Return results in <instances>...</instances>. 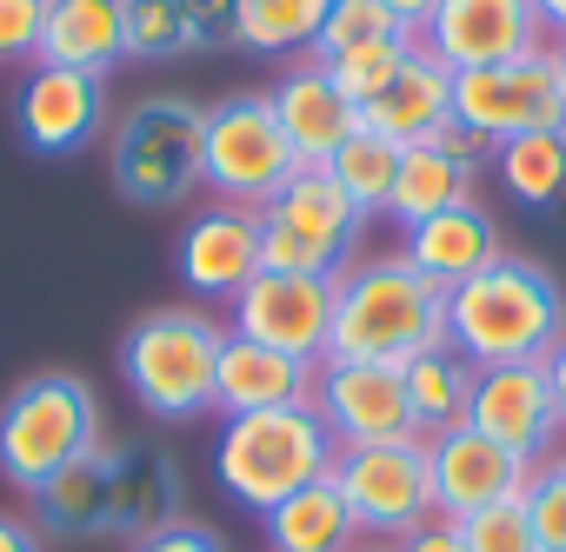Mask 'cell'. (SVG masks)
<instances>
[{"label":"cell","mask_w":566,"mask_h":552,"mask_svg":"<svg viewBox=\"0 0 566 552\" xmlns=\"http://www.w3.org/2000/svg\"><path fill=\"white\" fill-rule=\"evenodd\" d=\"M447 340V287H433L407 253L347 259L334 273V333L327 360H387L407 367L413 353Z\"/></svg>","instance_id":"6da1fadb"},{"label":"cell","mask_w":566,"mask_h":552,"mask_svg":"<svg viewBox=\"0 0 566 552\" xmlns=\"http://www.w3.org/2000/svg\"><path fill=\"white\" fill-rule=\"evenodd\" d=\"M559 340H566V294L539 259L500 253L467 287L447 294V347H460L473 367L546 360Z\"/></svg>","instance_id":"7a4b0ae2"},{"label":"cell","mask_w":566,"mask_h":552,"mask_svg":"<svg viewBox=\"0 0 566 552\" xmlns=\"http://www.w3.org/2000/svg\"><path fill=\"white\" fill-rule=\"evenodd\" d=\"M334 459H340V439L314 406L240 413V420H220V439H213V479L247 512H273L287 492L327 479Z\"/></svg>","instance_id":"3957f363"},{"label":"cell","mask_w":566,"mask_h":552,"mask_svg":"<svg viewBox=\"0 0 566 552\" xmlns=\"http://www.w3.org/2000/svg\"><path fill=\"white\" fill-rule=\"evenodd\" d=\"M101 446V400L81 373H34L0 400V479L28 499Z\"/></svg>","instance_id":"277c9868"},{"label":"cell","mask_w":566,"mask_h":552,"mask_svg":"<svg viewBox=\"0 0 566 552\" xmlns=\"http://www.w3.org/2000/svg\"><path fill=\"white\" fill-rule=\"evenodd\" d=\"M227 327H213L193 307L140 314L120 340V380L154 420H200L213 406V367H220Z\"/></svg>","instance_id":"5b68a950"},{"label":"cell","mask_w":566,"mask_h":552,"mask_svg":"<svg viewBox=\"0 0 566 552\" xmlns=\"http://www.w3.org/2000/svg\"><path fill=\"white\" fill-rule=\"evenodd\" d=\"M200 127H207V107L187 100V94H147L120 114L114 127V147H107V167H114V187L134 200V206H174L200 187Z\"/></svg>","instance_id":"8992f818"},{"label":"cell","mask_w":566,"mask_h":552,"mask_svg":"<svg viewBox=\"0 0 566 552\" xmlns=\"http://www.w3.org/2000/svg\"><path fill=\"white\" fill-rule=\"evenodd\" d=\"M294 173H301V153H294L287 134H280L266 94H227V100L207 107V127H200V180L220 200L260 213Z\"/></svg>","instance_id":"52a82bcc"},{"label":"cell","mask_w":566,"mask_h":552,"mask_svg":"<svg viewBox=\"0 0 566 552\" xmlns=\"http://www.w3.org/2000/svg\"><path fill=\"white\" fill-rule=\"evenodd\" d=\"M453 127H467L486 147L566 127V74H559L553 47H533V54L453 74Z\"/></svg>","instance_id":"ba28073f"},{"label":"cell","mask_w":566,"mask_h":552,"mask_svg":"<svg viewBox=\"0 0 566 552\" xmlns=\"http://www.w3.org/2000/svg\"><path fill=\"white\" fill-rule=\"evenodd\" d=\"M334 486L360 526V539L400 545L413 526L433 519V473H427V439H380V446H340Z\"/></svg>","instance_id":"9c48e42d"},{"label":"cell","mask_w":566,"mask_h":552,"mask_svg":"<svg viewBox=\"0 0 566 552\" xmlns=\"http://www.w3.org/2000/svg\"><path fill=\"white\" fill-rule=\"evenodd\" d=\"M240 340H260L273 353L294 360H327V333H334V273H253V280L227 300Z\"/></svg>","instance_id":"30bf717a"},{"label":"cell","mask_w":566,"mask_h":552,"mask_svg":"<svg viewBox=\"0 0 566 552\" xmlns=\"http://www.w3.org/2000/svg\"><path fill=\"white\" fill-rule=\"evenodd\" d=\"M314 413L340 446H380V439H413V406H407V373L387 360H321L314 380Z\"/></svg>","instance_id":"8fae6325"},{"label":"cell","mask_w":566,"mask_h":552,"mask_svg":"<svg viewBox=\"0 0 566 552\" xmlns=\"http://www.w3.org/2000/svg\"><path fill=\"white\" fill-rule=\"evenodd\" d=\"M539 34L546 28H539L533 0H440L433 21L420 28V47L447 74H467V67H493V61L533 54Z\"/></svg>","instance_id":"7c38bea8"},{"label":"cell","mask_w":566,"mask_h":552,"mask_svg":"<svg viewBox=\"0 0 566 552\" xmlns=\"http://www.w3.org/2000/svg\"><path fill=\"white\" fill-rule=\"evenodd\" d=\"M467 426H480L493 446H506L513 459H546L559 439V406L546 386V360H513V367H480L473 380V406Z\"/></svg>","instance_id":"4fadbf2b"},{"label":"cell","mask_w":566,"mask_h":552,"mask_svg":"<svg viewBox=\"0 0 566 552\" xmlns=\"http://www.w3.org/2000/svg\"><path fill=\"white\" fill-rule=\"evenodd\" d=\"M427 473H433V519H473L500 499H520L533 466L513 459L506 446H493L480 426H453L427 439Z\"/></svg>","instance_id":"5bb4252c"},{"label":"cell","mask_w":566,"mask_h":552,"mask_svg":"<svg viewBox=\"0 0 566 552\" xmlns=\"http://www.w3.org/2000/svg\"><path fill=\"white\" fill-rule=\"evenodd\" d=\"M107 120V81L74 74V67H28L21 94H14V134L28 140V153L54 160V153H81Z\"/></svg>","instance_id":"9a60e30c"},{"label":"cell","mask_w":566,"mask_h":552,"mask_svg":"<svg viewBox=\"0 0 566 552\" xmlns=\"http://www.w3.org/2000/svg\"><path fill=\"white\" fill-rule=\"evenodd\" d=\"M260 220L280 226L287 240H301V246L321 259V273H340V266L354 259L360 233H367V206H360L327 167H301L287 187L260 206Z\"/></svg>","instance_id":"2e32d148"},{"label":"cell","mask_w":566,"mask_h":552,"mask_svg":"<svg viewBox=\"0 0 566 552\" xmlns=\"http://www.w3.org/2000/svg\"><path fill=\"white\" fill-rule=\"evenodd\" d=\"M174 266H180V287L200 294V300H233L253 273H260V213L253 206H233V200H213L187 220L180 246H174Z\"/></svg>","instance_id":"e0dca14e"},{"label":"cell","mask_w":566,"mask_h":552,"mask_svg":"<svg viewBox=\"0 0 566 552\" xmlns=\"http://www.w3.org/2000/svg\"><path fill=\"white\" fill-rule=\"evenodd\" d=\"M360 134L394 140V147H420V140L453 134V74L420 47V34H413V54L400 61V74L374 100H360Z\"/></svg>","instance_id":"ac0fdd59"},{"label":"cell","mask_w":566,"mask_h":552,"mask_svg":"<svg viewBox=\"0 0 566 552\" xmlns=\"http://www.w3.org/2000/svg\"><path fill=\"white\" fill-rule=\"evenodd\" d=\"M266 100H273V120H280V134L294 140V153H301V167H327L354 134H360V107L334 87V74L321 67V61H301V67H287L273 87H266Z\"/></svg>","instance_id":"d6986e66"},{"label":"cell","mask_w":566,"mask_h":552,"mask_svg":"<svg viewBox=\"0 0 566 552\" xmlns=\"http://www.w3.org/2000/svg\"><path fill=\"white\" fill-rule=\"evenodd\" d=\"M314 380H321L314 360H294V353H273L260 340L227 333L220 367H213V413L240 420V413H266V406H314Z\"/></svg>","instance_id":"ffe728a7"},{"label":"cell","mask_w":566,"mask_h":552,"mask_svg":"<svg viewBox=\"0 0 566 552\" xmlns=\"http://www.w3.org/2000/svg\"><path fill=\"white\" fill-rule=\"evenodd\" d=\"M480 160H486V140H473L467 127H453L447 140L400 147V173H394V200H387V213H394L400 226H420V220H433V213L473 200Z\"/></svg>","instance_id":"44dd1931"},{"label":"cell","mask_w":566,"mask_h":552,"mask_svg":"<svg viewBox=\"0 0 566 552\" xmlns=\"http://www.w3.org/2000/svg\"><path fill=\"white\" fill-rule=\"evenodd\" d=\"M407 259L427 273L433 287L453 294V287L473 280L480 266L500 259V226H493V213H486L480 200H460V206H447V213L407 226Z\"/></svg>","instance_id":"7402d4cb"},{"label":"cell","mask_w":566,"mask_h":552,"mask_svg":"<svg viewBox=\"0 0 566 552\" xmlns=\"http://www.w3.org/2000/svg\"><path fill=\"white\" fill-rule=\"evenodd\" d=\"M127 61V0H54L48 34H41V67H74L107 81Z\"/></svg>","instance_id":"603a6c76"},{"label":"cell","mask_w":566,"mask_h":552,"mask_svg":"<svg viewBox=\"0 0 566 552\" xmlns=\"http://www.w3.org/2000/svg\"><path fill=\"white\" fill-rule=\"evenodd\" d=\"M107 512H114V539H147L154 526L180 519V473L167 453L154 446H114L107 453Z\"/></svg>","instance_id":"cb8c5ba5"},{"label":"cell","mask_w":566,"mask_h":552,"mask_svg":"<svg viewBox=\"0 0 566 552\" xmlns=\"http://www.w3.org/2000/svg\"><path fill=\"white\" fill-rule=\"evenodd\" d=\"M260 526H266L273 552H354L360 545V526H354L334 473L314 479V486H301V492H287L273 512H260Z\"/></svg>","instance_id":"d4e9b609"},{"label":"cell","mask_w":566,"mask_h":552,"mask_svg":"<svg viewBox=\"0 0 566 552\" xmlns=\"http://www.w3.org/2000/svg\"><path fill=\"white\" fill-rule=\"evenodd\" d=\"M400 373H407V406H413V433H420V439L467 426V406H473V380H480V367H473L460 347L440 340V347L413 353Z\"/></svg>","instance_id":"484cf974"},{"label":"cell","mask_w":566,"mask_h":552,"mask_svg":"<svg viewBox=\"0 0 566 552\" xmlns=\"http://www.w3.org/2000/svg\"><path fill=\"white\" fill-rule=\"evenodd\" d=\"M327 8L334 0H233V47L266 54V61L314 54V34H321Z\"/></svg>","instance_id":"4316f807"},{"label":"cell","mask_w":566,"mask_h":552,"mask_svg":"<svg viewBox=\"0 0 566 552\" xmlns=\"http://www.w3.org/2000/svg\"><path fill=\"white\" fill-rule=\"evenodd\" d=\"M493 180H500L520 206H553V200L566 193V127L500 140V147H493Z\"/></svg>","instance_id":"83f0119b"},{"label":"cell","mask_w":566,"mask_h":552,"mask_svg":"<svg viewBox=\"0 0 566 552\" xmlns=\"http://www.w3.org/2000/svg\"><path fill=\"white\" fill-rule=\"evenodd\" d=\"M187 54H193L187 0H127V61L160 67V61H187Z\"/></svg>","instance_id":"f1b7e54d"},{"label":"cell","mask_w":566,"mask_h":552,"mask_svg":"<svg viewBox=\"0 0 566 552\" xmlns=\"http://www.w3.org/2000/svg\"><path fill=\"white\" fill-rule=\"evenodd\" d=\"M327 173H334L367 213H387V200H394V173H400V147H394V140H374V134H354V140L327 160Z\"/></svg>","instance_id":"f546056e"},{"label":"cell","mask_w":566,"mask_h":552,"mask_svg":"<svg viewBox=\"0 0 566 552\" xmlns=\"http://www.w3.org/2000/svg\"><path fill=\"white\" fill-rule=\"evenodd\" d=\"M413 54V34H394V41H367V47H347V54H334V61H321L327 74H334V87L360 107V100H374L394 74H400V61Z\"/></svg>","instance_id":"4dcf8cb0"},{"label":"cell","mask_w":566,"mask_h":552,"mask_svg":"<svg viewBox=\"0 0 566 552\" xmlns=\"http://www.w3.org/2000/svg\"><path fill=\"white\" fill-rule=\"evenodd\" d=\"M394 34H407V28L380 8V0H334L327 21H321V34H314V54H307V61H334V54H347V47L394 41Z\"/></svg>","instance_id":"1f68e13d"},{"label":"cell","mask_w":566,"mask_h":552,"mask_svg":"<svg viewBox=\"0 0 566 552\" xmlns=\"http://www.w3.org/2000/svg\"><path fill=\"white\" fill-rule=\"evenodd\" d=\"M520 506H526L533 545H539V552H566V459L533 466V479H526Z\"/></svg>","instance_id":"d6a6232c"},{"label":"cell","mask_w":566,"mask_h":552,"mask_svg":"<svg viewBox=\"0 0 566 552\" xmlns=\"http://www.w3.org/2000/svg\"><path fill=\"white\" fill-rule=\"evenodd\" d=\"M460 539H467V552H539L520 499H500V506H486V512L460 519Z\"/></svg>","instance_id":"836d02e7"},{"label":"cell","mask_w":566,"mask_h":552,"mask_svg":"<svg viewBox=\"0 0 566 552\" xmlns=\"http://www.w3.org/2000/svg\"><path fill=\"white\" fill-rule=\"evenodd\" d=\"M48 8L54 0H0V61H41V34H48Z\"/></svg>","instance_id":"e575fe53"},{"label":"cell","mask_w":566,"mask_h":552,"mask_svg":"<svg viewBox=\"0 0 566 552\" xmlns=\"http://www.w3.org/2000/svg\"><path fill=\"white\" fill-rule=\"evenodd\" d=\"M127 552H227V545H220L213 526H200V519H167V526H154L147 539H134Z\"/></svg>","instance_id":"d590c367"},{"label":"cell","mask_w":566,"mask_h":552,"mask_svg":"<svg viewBox=\"0 0 566 552\" xmlns=\"http://www.w3.org/2000/svg\"><path fill=\"white\" fill-rule=\"evenodd\" d=\"M394 552H467V539H460L453 519H427V526H413Z\"/></svg>","instance_id":"8d00e7d4"},{"label":"cell","mask_w":566,"mask_h":552,"mask_svg":"<svg viewBox=\"0 0 566 552\" xmlns=\"http://www.w3.org/2000/svg\"><path fill=\"white\" fill-rule=\"evenodd\" d=\"M0 552H41V526L14 519V512H0Z\"/></svg>","instance_id":"74e56055"},{"label":"cell","mask_w":566,"mask_h":552,"mask_svg":"<svg viewBox=\"0 0 566 552\" xmlns=\"http://www.w3.org/2000/svg\"><path fill=\"white\" fill-rule=\"evenodd\" d=\"M380 8H387V14H394L407 34H420V28L433 21V8H440V0H380Z\"/></svg>","instance_id":"f35d334b"},{"label":"cell","mask_w":566,"mask_h":552,"mask_svg":"<svg viewBox=\"0 0 566 552\" xmlns=\"http://www.w3.org/2000/svg\"><path fill=\"white\" fill-rule=\"evenodd\" d=\"M546 386H553V406H559V433H566V340L546 353Z\"/></svg>","instance_id":"ab89813d"},{"label":"cell","mask_w":566,"mask_h":552,"mask_svg":"<svg viewBox=\"0 0 566 552\" xmlns=\"http://www.w3.org/2000/svg\"><path fill=\"white\" fill-rule=\"evenodd\" d=\"M533 8H539V28L546 34H566V0H533Z\"/></svg>","instance_id":"60d3db41"},{"label":"cell","mask_w":566,"mask_h":552,"mask_svg":"<svg viewBox=\"0 0 566 552\" xmlns=\"http://www.w3.org/2000/svg\"><path fill=\"white\" fill-rule=\"evenodd\" d=\"M354 552H394V545H380V539H360V545H354Z\"/></svg>","instance_id":"b9f144b4"},{"label":"cell","mask_w":566,"mask_h":552,"mask_svg":"<svg viewBox=\"0 0 566 552\" xmlns=\"http://www.w3.org/2000/svg\"><path fill=\"white\" fill-rule=\"evenodd\" d=\"M553 61H559V74H566V34H559V47H553Z\"/></svg>","instance_id":"7bdbcfd3"}]
</instances>
